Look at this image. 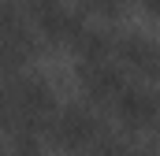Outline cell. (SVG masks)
<instances>
[{
	"label": "cell",
	"mask_w": 160,
	"mask_h": 156,
	"mask_svg": "<svg viewBox=\"0 0 160 156\" xmlns=\"http://www.w3.org/2000/svg\"><path fill=\"white\" fill-rule=\"evenodd\" d=\"M123 60L134 63L142 75H153V71H157V52H153L145 41H127V45H123Z\"/></svg>",
	"instance_id": "obj_3"
},
{
	"label": "cell",
	"mask_w": 160,
	"mask_h": 156,
	"mask_svg": "<svg viewBox=\"0 0 160 156\" xmlns=\"http://www.w3.org/2000/svg\"><path fill=\"white\" fill-rule=\"evenodd\" d=\"M116 104H119V115L127 123H134V126L153 123V97L145 89H138V85H123L116 93Z\"/></svg>",
	"instance_id": "obj_2"
},
{
	"label": "cell",
	"mask_w": 160,
	"mask_h": 156,
	"mask_svg": "<svg viewBox=\"0 0 160 156\" xmlns=\"http://www.w3.org/2000/svg\"><path fill=\"white\" fill-rule=\"evenodd\" d=\"M52 130H56V138L63 145H86V141L97 138V119L89 115V112L71 108V112H63V115L52 123Z\"/></svg>",
	"instance_id": "obj_1"
}]
</instances>
